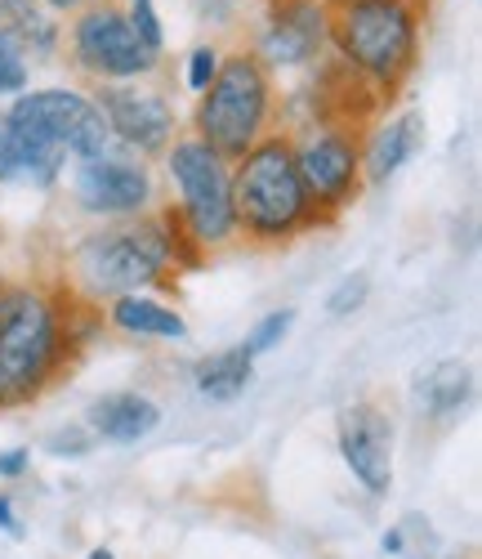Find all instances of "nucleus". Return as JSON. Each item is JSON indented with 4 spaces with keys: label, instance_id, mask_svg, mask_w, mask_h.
Returning <instances> with one entry per match:
<instances>
[{
    "label": "nucleus",
    "instance_id": "1a4fd4ad",
    "mask_svg": "<svg viewBox=\"0 0 482 559\" xmlns=\"http://www.w3.org/2000/svg\"><path fill=\"white\" fill-rule=\"evenodd\" d=\"M72 59L94 81L125 85V81L148 76L161 55H153L148 45L134 36L125 10L108 5V0H94V5H85L72 23Z\"/></svg>",
    "mask_w": 482,
    "mask_h": 559
},
{
    "label": "nucleus",
    "instance_id": "4468645a",
    "mask_svg": "<svg viewBox=\"0 0 482 559\" xmlns=\"http://www.w3.org/2000/svg\"><path fill=\"white\" fill-rule=\"evenodd\" d=\"M157 426H161V407L138 390L104 394V399H94L89 412H85V430L94 439H104V443H117V448L143 443Z\"/></svg>",
    "mask_w": 482,
    "mask_h": 559
},
{
    "label": "nucleus",
    "instance_id": "f03ea898",
    "mask_svg": "<svg viewBox=\"0 0 482 559\" xmlns=\"http://www.w3.org/2000/svg\"><path fill=\"white\" fill-rule=\"evenodd\" d=\"M81 336L72 332V309L40 287L0 292V412L27 407L59 381Z\"/></svg>",
    "mask_w": 482,
    "mask_h": 559
},
{
    "label": "nucleus",
    "instance_id": "7ed1b4c3",
    "mask_svg": "<svg viewBox=\"0 0 482 559\" xmlns=\"http://www.w3.org/2000/svg\"><path fill=\"white\" fill-rule=\"evenodd\" d=\"M232 219L251 242L264 247L291 242L322 224L286 134H264L251 153L232 162Z\"/></svg>",
    "mask_w": 482,
    "mask_h": 559
},
{
    "label": "nucleus",
    "instance_id": "9d476101",
    "mask_svg": "<svg viewBox=\"0 0 482 559\" xmlns=\"http://www.w3.org/2000/svg\"><path fill=\"white\" fill-rule=\"evenodd\" d=\"M72 193L81 211L104 215V219H138L153 202V170L143 166V157L125 148H108L99 157L76 162Z\"/></svg>",
    "mask_w": 482,
    "mask_h": 559
},
{
    "label": "nucleus",
    "instance_id": "f3484780",
    "mask_svg": "<svg viewBox=\"0 0 482 559\" xmlns=\"http://www.w3.org/2000/svg\"><path fill=\"white\" fill-rule=\"evenodd\" d=\"M108 322L125 336L138 341H183L188 336V322L174 305L148 296V292H134V296H117L108 300Z\"/></svg>",
    "mask_w": 482,
    "mask_h": 559
},
{
    "label": "nucleus",
    "instance_id": "f8f14e48",
    "mask_svg": "<svg viewBox=\"0 0 482 559\" xmlns=\"http://www.w3.org/2000/svg\"><path fill=\"white\" fill-rule=\"evenodd\" d=\"M335 435H340V456L353 471V479L371 492V497H384L394 488V416L384 412L379 403L362 399V403H349L335 421Z\"/></svg>",
    "mask_w": 482,
    "mask_h": 559
},
{
    "label": "nucleus",
    "instance_id": "dca6fc26",
    "mask_svg": "<svg viewBox=\"0 0 482 559\" xmlns=\"http://www.w3.org/2000/svg\"><path fill=\"white\" fill-rule=\"evenodd\" d=\"M469 399H473V367L460 358H443L415 377V407L433 426H451L469 407Z\"/></svg>",
    "mask_w": 482,
    "mask_h": 559
},
{
    "label": "nucleus",
    "instance_id": "393cba45",
    "mask_svg": "<svg viewBox=\"0 0 482 559\" xmlns=\"http://www.w3.org/2000/svg\"><path fill=\"white\" fill-rule=\"evenodd\" d=\"M219 50H215V45H197V50H192L188 55V68H183V81H188V90H192V95H202V90L215 81V72H219Z\"/></svg>",
    "mask_w": 482,
    "mask_h": 559
},
{
    "label": "nucleus",
    "instance_id": "cd10ccee",
    "mask_svg": "<svg viewBox=\"0 0 482 559\" xmlns=\"http://www.w3.org/2000/svg\"><path fill=\"white\" fill-rule=\"evenodd\" d=\"M0 533H10L14 542L23 537V520H19V506L10 492H0Z\"/></svg>",
    "mask_w": 482,
    "mask_h": 559
},
{
    "label": "nucleus",
    "instance_id": "b1692460",
    "mask_svg": "<svg viewBox=\"0 0 482 559\" xmlns=\"http://www.w3.org/2000/svg\"><path fill=\"white\" fill-rule=\"evenodd\" d=\"M366 296H371V277L366 273H349L345 283L326 296V313L330 318H349V313H358L366 305Z\"/></svg>",
    "mask_w": 482,
    "mask_h": 559
},
{
    "label": "nucleus",
    "instance_id": "9b49d317",
    "mask_svg": "<svg viewBox=\"0 0 482 559\" xmlns=\"http://www.w3.org/2000/svg\"><path fill=\"white\" fill-rule=\"evenodd\" d=\"M99 112L108 121L112 144L134 153V157H153L174 144V108L157 90H143L134 81L125 85H104L99 90Z\"/></svg>",
    "mask_w": 482,
    "mask_h": 559
},
{
    "label": "nucleus",
    "instance_id": "2eb2a0df",
    "mask_svg": "<svg viewBox=\"0 0 482 559\" xmlns=\"http://www.w3.org/2000/svg\"><path fill=\"white\" fill-rule=\"evenodd\" d=\"M424 144V117L415 108L379 121L371 130V139L362 144V179L366 183H389Z\"/></svg>",
    "mask_w": 482,
    "mask_h": 559
},
{
    "label": "nucleus",
    "instance_id": "39448f33",
    "mask_svg": "<svg viewBox=\"0 0 482 559\" xmlns=\"http://www.w3.org/2000/svg\"><path fill=\"white\" fill-rule=\"evenodd\" d=\"M273 117V76L268 68L251 55L237 50L219 59L215 81L202 90L197 99V139L210 144L219 157L237 162L241 153H251Z\"/></svg>",
    "mask_w": 482,
    "mask_h": 559
},
{
    "label": "nucleus",
    "instance_id": "0eeeda50",
    "mask_svg": "<svg viewBox=\"0 0 482 559\" xmlns=\"http://www.w3.org/2000/svg\"><path fill=\"white\" fill-rule=\"evenodd\" d=\"M10 126L19 134H27L36 148L55 153V157H72V162H85V157H99L112 148V134H108V121L99 112L89 95L72 85H45V90H23L10 104Z\"/></svg>",
    "mask_w": 482,
    "mask_h": 559
},
{
    "label": "nucleus",
    "instance_id": "6ab92c4d",
    "mask_svg": "<svg viewBox=\"0 0 482 559\" xmlns=\"http://www.w3.org/2000/svg\"><path fill=\"white\" fill-rule=\"evenodd\" d=\"M255 381V358L246 354V345H232L219 354H206L197 367H192V385H197L202 399L210 403H232L251 390Z\"/></svg>",
    "mask_w": 482,
    "mask_h": 559
},
{
    "label": "nucleus",
    "instance_id": "a211bd4d",
    "mask_svg": "<svg viewBox=\"0 0 482 559\" xmlns=\"http://www.w3.org/2000/svg\"><path fill=\"white\" fill-rule=\"evenodd\" d=\"M63 157L36 148L27 134L10 126V117L0 112V183H27V189H50L63 175Z\"/></svg>",
    "mask_w": 482,
    "mask_h": 559
},
{
    "label": "nucleus",
    "instance_id": "423d86ee",
    "mask_svg": "<svg viewBox=\"0 0 482 559\" xmlns=\"http://www.w3.org/2000/svg\"><path fill=\"white\" fill-rule=\"evenodd\" d=\"M166 175L174 183V219L183 224L188 242L206 251L237 238L232 219V162L219 157L197 134H174L166 148Z\"/></svg>",
    "mask_w": 482,
    "mask_h": 559
},
{
    "label": "nucleus",
    "instance_id": "ddd939ff",
    "mask_svg": "<svg viewBox=\"0 0 482 559\" xmlns=\"http://www.w3.org/2000/svg\"><path fill=\"white\" fill-rule=\"evenodd\" d=\"M330 40V10L322 0H277L264 19L255 59L264 68H309Z\"/></svg>",
    "mask_w": 482,
    "mask_h": 559
},
{
    "label": "nucleus",
    "instance_id": "c85d7f7f",
    "mask_svg": "<svg viewBox=\"0 0 482 559\" xmlns=\"http://www.w3.org/2000/svg\"><path fill=\"white\" fill-rule=\"evenodd\" d=\"M40 5L50 10V14H63V10H76V14H81L85 5H94V0H40Z\"/></svg>",
    "mask_w": 482,
    "mask_h": 559
},
{
    "label": "nucleus",
    "instance_id": "aec40b11",
    "mask_svg": "<svg viewBox=\"0 0 482 559\" xmlns=\"http://www.w3.org/2000/svg\"><path fill=\"white\" fill-rule=\"evenodd\" d=\"M0 23L23 45V55H50L59 45V23L40 0H0Z\"/></svg>",
    "mask_w": 482,
    "mask_h": 559
},
{
    "label": "nucleus",
    "instance_id": "5701e85b",
    "mask_svg": "<svg viewBox=\"0 0 482 559\" xmlns=\"http://www.w3.org/2000/svg\"><path fill=\"white\" fill-rule=\"evenodd\" d=\"M125 19H130L134 36H138L143 45H148L153 55H161V50H166V27H161V10H157V0H130Z\"/></svg>",
    "mask_w": 482,
    "mask_h": 559
},
{
    "label": "nucleus",
    "instance_id": "20e7f679",
    "mask_svg": "<svg viewBox=\"0 0 482 559\" xmlns=\"http://www.w3.org/2000/svg\"><path fill=\"white\" fill-rule=\"evenodd\" d=\"M330 45L353 81L379 90V95H394L420 55V5L415 0L340 5L330 10Z\"/></svg>",
    "mask_w": 482,
    "mask_h": 559
},
{
    "label": "nucleus",
    "instance_id": "7c9ffc66",
    "mask_svg": "<svg viewBox=\"0 0 482 559\" xmlns=\"http://www.w3.org/2000/svg\"><path fill=\"white\" fill-rule=\"evenodd\" d=\"M340 5H358V0H330V10H340Z\"/></svg>",
    "mask_w": 482,
    "mask_h": 559
},
{
    "label": "nucleus",
    "instance_id": "bb28decb",
    "mask_svg": "<svg viewBox=\"0 0 482 559\" xmlns=\"http://www.w3.org/2000/svg\"><path fill=\"white\" fill-rule=\"evenodd\" d=\"M27 471H32V452H27V448L0 452V479H23Z\"/></svg>",
    "mask_w": 482,
    "mask_h": 559
},
{
    "label": "nucleus",
    "instance_id": "6e6552de",
    "mask_svg": "<svg viewBox=\"0 0 482 559\" xmlns=\"http://www.w3.org/2000/svg\"><path fill=\"white\" fill-rule=\"evenodd\" d=\"M296 170L309 189V202L317 206L322 219L340 215L345 206L358 202L362 193V139L353 121H317L309 126L296 144Z\"/></svg>",
    "mask_w": 482,
    "mask_h": 559
},
{
    "label": "nucleus",
    "instance_id": "f257e3e1",
    "mask_svg": "<svg viewBox=\"0 0 482 559\" xmlns=\"http://www.w3.org/2000/svg\"><path fill=\"white\" fill-rule=\"evenodd\" d=\"M183 264H197V247L188 242L174 211H166L157 219H125L81 238L68 255V277L85 305H99L148 292L170 269L179 273Z\"/></svg>",
    "mask_w": 482,
    "mask_h": 559
},
{
    "label": "nucleus",
    "instance_id": "412c9836",
    "mask_svg": "<svg viewBox=\"0 0 482 559\" xmlns=\"http://www.w3.org/2000/svg\"><path fill=\"white\" fill-rule=\"evenodd\" d=\"M291 328H296V309H273V313H264L255 328H251V336L241 341L246 345V354L251 358H260V354H273L286 336H291Z\"/></svg>",
    "mask_w": 482,
    "mask_h": 559
},
{
    "label": "nucleus",
    "instance_id": "c756f323",
    "mask_svg": "<svg viewBox=\"0 0 482 559\" xmlns=\"http://www.w3.org/2000/svg\"><path fill=\"white\" fill-rule=\"evenodd\" d=\"M85 559H117V555H112V550H108V546H99V550H89V555H85Z\"/></svg>",
    "mask_w": 482,
    "mask_h": 559
},
{
    "label": "nucleus",
    "instance_id": "4be33fe9",
    "mask_svg": "<svg viewBox=\"0 0 482 559\" xmlns=\"http://www.w3.org/2000/svg\"><path fill=\"white\" fill-rule=\"evenodd\" d=\"M27 81H32V68H27L23 45L0 23V95H23Z\"/></svg>",
    "mask_w": 482,
    "mask_h": 559
},
{
    "label": "nucleus",
    "instance_id": "a878e982",
    "mask_svg": "<svg viewBox=\"0 0 482 559\" xmlns=\"http://www.w3.org/2000/svg\"><path fill=\"white\" fill-rule=\"evenodd\" d=\"M89 443H94V435L85 426H72V430H55L50 435V452L55 456H85Z\"/></svg>",
    "mask_w": 482,
    "mask_h": 559
}]
</instances>
